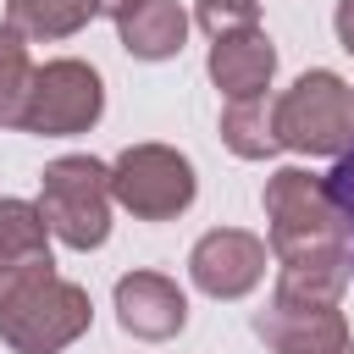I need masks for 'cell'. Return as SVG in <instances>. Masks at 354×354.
<instances>
[{
  "label": "cell",
  "instance_id": "10",
  "mask_svg": "<svg viewBox=\"0 0 354 354\" xmlns=\"http://www.w3.org/2000/svg\"><path fill=\"white\" fill-rule=\"evenodd\" d=\"M50 221L39 205L28 199H0V293L33 282V277H50L55 271V254H50Z\"/></svg>",
  "mask_w": 354,
  "mask_h": 354
},
{
  "label": "cell",
  "instance_id": "17",
  "mask_svg": "<svg viewBox=\"0 0 354 354\" xmlns=\"http://www.w3.org/2000/svg\"><path fill=\"white\" fill-rule=\"evenodd\" d=\"M326 188H332V199L343 205V216L354 221V144H348V149L337 155V166L326 171Z\"/></svg>",
  "mask_w": 354,
  "mask_h": 354
},
{
  "label": "cell",
  "instance_id": "15",
  "mask_svg": "<svg viewBox=\"0 0 354 354\" xmlns=\"http://www.w3.org/2000/svg\"><path fill=\"white\" fill-rule=\"evenodd\" d=\"M28 83H33L28 39H22L11 22H0V127H17L22 100H28Z\"/></svg>",
  "mask_w": 354,
  "mask_h": 354
},
{
  "label": "cell",
  "instance_id": "14",
  "mask_svg": "<svg viewBox=\"0 0 354 354\" xmlns=\"http://www.w3.org/2000/svg\"><path fill=\"white\" fill-rule=\"evenodd\" d=\"M88 17H100L94 0H6V22H11L22 39H39V44L72 39Z\"/></svg>",
  "mask_w": 354,
  "mask_h": 354
},
{
  "label": "cell",
  "instance_id": "16",
  "mask_svg": "<svg viewBox=\"0 0 354 354\" xmlns=\"http://www.w3.org/2000/svg\"><path fill=\"white\" fill-rule=\"evenodd\" d=\"M194 17L210 39H227V33L260 28V0H194Z\"/></svg>",
  "mask_w": 354,
  "mask_h": 354
},
{
  "label": "cell",
  "instance_id": "3",
  "mask_svg": "<svg viewBox=\"0 0 354 354\" xmlns=\"http://www.w3.org/2000/svg\"><path fill=\"white\" fill-rule=\"evenodd\" d=\"M111 166L94 155H61L39 171V210L66 249H100L111 238Z\"/></svg>",
  "mask_w": 354,
  "mask_h": 354
},
{
  "label": "cell",
  "instance_id": "19",
  "mask_svg": "<svg viewBox=\"0 0 354 354\" xmlns=\"http://www.w3.org/2000/svg\"><path fill=\"white\" fill-rule=\"evenodd\" d=\"M127 6H138V0H94V11H100V17H122Z\"/></svg>",
  "mask_w": 354,
  "mask_h": 354
},
{
  "label": "cell",
  "instance_id": "5",
  "mask_svg": "<svg viewBox=\"0 0 354 354\" xmlns=\"http://www.w3.org/2000/svg\"><path fill=\"white\" fill-rule=\"evenodd\" d=\"M111 188L133 221H171L194 205L199 177L188 155H177L171 144H127L111 160Z\"/></svg>",
  "mask_w": 354,
  "mask_h": 354
},
{
  "label": "cell",
  "instance_id": "1",
  "mask_svg": "<svg viewBox=\"0 0 354 354\" xmlns=\"http://www.w3.org/2000/svg\"><path fill=\"white\" fill-rule=\"evenodd\" d=\"M266 221H271V260L304 271H343L354 277V221L332 199L326 177L304 166H282L266 177Z\"/></svg>",
  "mask_w": 354,
  "mask_h": 354
},
{
  "label": "cell",
  "instance_id": "7",
  "mask_svg": "<svg viewBox=\"0 0 354 354\" xmlns=\"http://www.w3.org/2000/svg\"><path fill=\"white\" fill-rule=\"evenodd\" d=\"M254 337L271 354H337L354 343L343 304H310V299H282V293H271V304L254 310Z\"/></svg>",
  "mask_w": 354,
  "mask_h": 354
},
{
  "label": "cell",
  "instance_id": "13",
  "mask_svg": "<svg viewBox=\"0 0 354 354\" xmlns=\"http://www.w3.org/2000/svg\"><path fill=\"white\" fill-rule=\"evenodd\" d=\"M221 144H227L238 160H266V155H277V149H282L277 100H271V94L227 100V111H221Z\"/></svg>",
  "mask_w": 354,
  "mask_h": 354
},
{
  "label": "cell",
  "instance_id": "6",
  "mask_svg": "<svg viewBox=\"0 0 354 354\" xmlns=\"http://www.w3.org/2000/svg\"><path fill=\"white\" fill-rule=\"evenodd\" d=\"M105 111V83L88 61H44L33 66V83H28V100H22V116L17 127L22 133H39V138H72V133H88Z\"/></svg>",
  "mask_w": 354,
  "mask_h": 354
},
{
  "label": "cell",
  "instance_id": "2",
  "mask_svg": "<svg viewBox=\"0 0 354 354\" xmlns=\"http://www.w3.org/2000/svg\"><path fill=\"white\" fill-rule=\"evenodd\" d=\"M94 321L88 288L66 282V277H33L11 293H0V343L17 354H61L66 343H77Z\"/></svg>",
  "mask_w": 354,
  "mask_h": 354
},
{
  "label": "cell",
  "instance_id": "9",
  "mask_svg": "<svg viewBox=\"0 0 354 354\" xmlns=\"http://www.w3.org/2000/svg\"><path fill=\"white\" fill-rule=\"evenodd\" d=\"M116 321H122V332H133L144 343H166L188 326V299L160 271H127V277H116Z\"/></svg>",
  "mask_w": 354,
  "mask_h": 354
},
{
  "label": "cell",
  "instance_id": "20",
  "mask_svg": "<svg viewBox=\"0 0 354 354\" xmlns=\"http://www.w3.org/2000/svg\"><path fill=\"white\" fill-rule=\"evenodd\" d=\"M337 354H354V343H348V348H337Z\"/></svg>",
  "mask_w": 354,
  "mask_h": 354
},
{
  "label": "cell",
  "instance_id": "8",
  "mask_svg": "<svg viewBox=\"0 0 354 354\" xmlns=\"http://www.w3.org/2000/svg\"><path fill=\"white\" fill-rule=\"evenodd\" d=\"M266 254H271L266 238H254V232H243V227H216V232H205V238L194 243L188 277H194V288L210 293V299H243V293L260 288Z\"/></svg>",
  "mask_w": 354,
  "mask_h": 354
},
{
  "label": "cell",
  "instance_id": "4",
  "mask_svg": "<svg viewBox=\"0 0 354 354\" xmlns=\"http://www.w3.org/2000/svg\"><path fill=\"white\" fill-rule=\"evenodd\" d=\"M277 133L282 149L299 155H343L354 144V88L337 72H304L293 88L277 94Z\"/></svg>",
  "mask_w": 354,
  "mask_h": 354
},
{
  "label": "cell",
  "instance_id": "11",
  "mask_svg": "<svg viewBox=\"0 0 354 354\" xmlns=\"http://www.w3.org/2000/svg\"><path fill=\"white\" fill-rule=\"evenodd\" d=\"M210 83L227 94V100H254L271 88L277 77V44L260 33V28H243V33H227V39H210Z\"/></svg>",
  "mask_w": 354,
  "mask_h": 354
},
{
  "label": "cell",
  "instance_id": "18",
  "mask_svg": "<svg viewBox=\"0 0 354 354\" xmlns=\"http://www.w3.org/2000/svg\"><path fill=\"white\" fill-rule=\"evenodd\" d=\"M332 22H337V44L354 55V0H337V17Z\"/></svg>",
  "mask_w": 354,
  "mask_h": 354
},
{
  "label": "cell",
  "instance_id": "12",
  "mask_svg": "<svg viewBox=\"0 0 354 354\" xmlns=\"http://www.w3.org/2000/svg\"><path fill=\"white\" fill-rule=\"evenodd\" d=\"M116 33L133 61H171L188 39V11L177 0H138L116 17Z\"/></svg>",
  "mask_w": 354,
  "mask_h": 354
}]
</instances>
